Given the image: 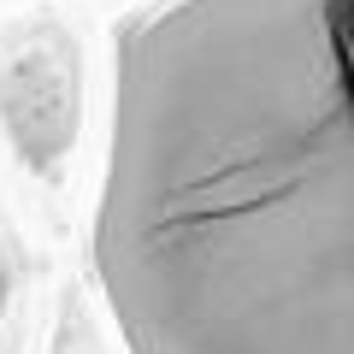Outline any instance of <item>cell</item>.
Instances as JSON below:
<instances>
[{
    "label": "cell",
    "instance_id": "obj_2",
    "mask_svg": "<svg viewBox=\"0 0 354 354\" xmlns=\"http://www.w3.org/2000/svg\"><path fill=\"white\" fill-rule=\"evenodd\" d=\"M0 313H6V266H0Z\"/></svg>",
    "mask_w": 354,
    "mask_h": 354
},
{
    "label": "cell",
    "instance_id": "obj_1",
    "mask_svg": "<svg viewBox=\"0 0 354 354\" xmlns=\"http://www.w3.org/2000/svg\"><path fill=\"white\" fill-rule=\"evenodd\" d=\"M95 272L130 354H354V0L124 24Z\"/></svg>",
    "mask_w": 354,
    "mask_h": 354
}]
</instances>
